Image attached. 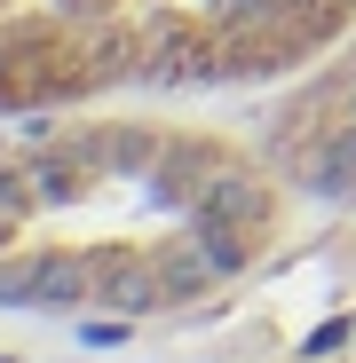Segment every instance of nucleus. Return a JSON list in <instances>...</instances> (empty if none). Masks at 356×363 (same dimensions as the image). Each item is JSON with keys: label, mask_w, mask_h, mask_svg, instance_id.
<instances>
[{"label": "nucleus", "mask_w": 356, "mask_h": 363, "mask_svg": "<svg viewBox=\"0 0 356 363\" xmlns=\"http://www.w3.org/2000/svg\"><path fill=\"white\" fill-rule=\"evenodd\" d=\"M158 284H166V300H198L206 284H222V269L190 245V253H174V261H158Z\"/></svg>", "instance_id": "nucleus-1"}]
</instances>
